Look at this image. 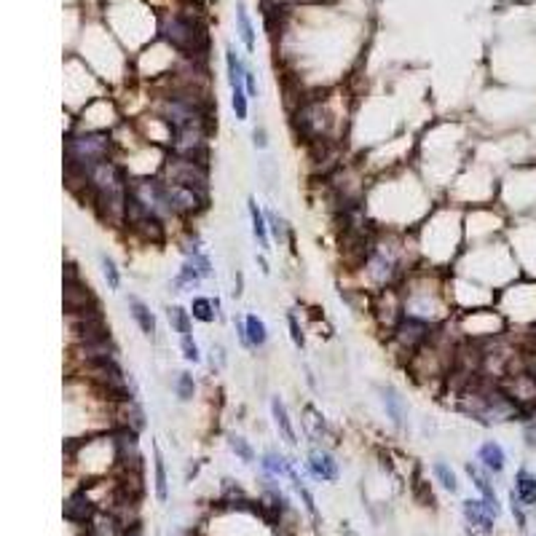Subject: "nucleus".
I'll return each mask as SVG.
<instances>
[{
    "instance_id": "5701e85b",
    "label": "nucleus",
    "mask_w": 536,
    "mask_h": 536,
    "mask_svg": "<svg viewBox=\"0 0 536 536\" xmlns=\"http://www.w3.org/2000/svg\"><path fill=\"white\" fill-rule=\"evenodd\" d=\"M247 335H250V344H252V351H260V349L268 346V328L266 322L260 319L258 314H247Z\"/></svg>"
},
{
    "instance_id": "4468645a",
    "label": "nucleus",
    "mask_w": 536,
    "mask_h": 536,
    "mask_svg": "<svg viewBox=\"0 0 536 536\" xmlns=\"http://www.w3.org/2000/svg\"><path fill=\"white\" fill-rule=\"evenodd\" d=\"M247 212H250V223H252V236H255V242L258 247L266 252V250H271V231H268V220H266V212L258 207V201H255V196H250L247 199Z\"/></svg>"
},
{
    "instance_id": "aec40b11",
    "label": "nucleus",
    "mask_w": 536,
    "mask_h": 536,
    "mask_svg": "<svg viewBox=\"0 0 536 536\" xmlns=\"http://www.w3.org/2000/svg\"><path fill=\"white\" fill-rule=\"evenodd\" d=\"M167 319H169L172 332H177V338L193 335V316H190V309H183V306L174 303V306L167 309Z\"/></svg>"
},
{
    "instance_id": "c85d7f7f",
    "label": "nucleus",
    "mask_w": 536,
    "mask_h": 536,
    "mask_svg": "<svg viewBox=\"0 0 536 536\" xmlns=\"http://www.w3.org/2000/svg\"><path fill=\"white\" fill-rule=\"evenodd\" d=\"M100 266H102V277L105 282H107V287H110V290H118V287H121V271H118L116 260L102 252V255H100Z\"/></svg>"
},
{
    "instance_id": "f704fd0d",
    "label": "nucleus",
    "mask_w": 536,
    "mask_h": 536,
    "mask_svg": "<svg viewBox=\"0 0 536 536\" xmlns=\"http://www.w3.org/2000/svg\"><path fill=\"white\" fill-rule=\"evenodd\" d=\"M252 145H255L258 151H266V148H268V129H266L263 123H258V126L252 129Z\"/></svg>"
},
{
    "instance_id": "2f4dec72",
    "label": "nucleus",
    "mask_w": 536,
    "mask_h": 536,
    "mask_svg": "<svg viewBox=\"0 0 536 536\" xmlns=\"http://www.w3.org/2000/svg\"><path fill=\"white\" fill-rule=\"evenodd\" d=\"M209 354H212V360H209V367H212V373H220V370L225 367V362H228L225 346H223V344H212Z\"/></svg>"
},
{
    "instance_id": "f8f14e48",
    "label": "nucleus",
    "mask_w": 536,
    "mask_h": 536,
    "mask_svg": "<svg viewBox=\"0 0 536 536\" xmlns=\"http://www.w3.org/2000/svg\"><path fill=\"white\" fill-rule=\"evenodd\" d=\"M268 408H271V418H274V427H277L279 437L287 443V445H298V434H295V427H293V418H290V411H287V405L282 402L279 395L268 399Z\"/></svg>"
},
{
    "instance_id": "ddd939ff",
    "label": "nucleus",
    "mask_w": 536,
    "mask_h": 536,
    "mask_svg": "<svg viewBox=\"0 0 536 536\" xmlns=\"http://www.w3.org/2000/svg\"><path fill=\"white\" fill-rule=\"evenodd\" d=\"M477 464L488 469L491 475H502L507 467V453L496 440H485L483 445L477 448Z\"/></svg>"
},
{
    "instance_id": "20e7f679",
    "label": "nucleus",
    "mask_w": 536,
    "mask_h": 536,
    "mask_svg": "<svg viewBox=\"0 0 536 536\" xmlns=\"http://www.w3.org/2000/svg\"><path fill=\"white\" fill-rule=\"evenodd\" d=\"M434 330L437 325L429 322V319H421V316H413V314H405L397 322V328L392 330V341L399 346V351L411 360L415 351L427 346L432 341Z\"/></svg>"
},
{
    "instance_id": "1a4fd4ad",
    "label": "nucleus",
    "mask_w": 536,
    "mask_h": 536,
    "mask_svg": "<svg viewBox=\"0 0 536 536\" xmlns=\"http://www.w3.org/2000/svg\"><path fill=\"white\" fill-rule=\"evenodd\" d=\"M306 467L312 472L316 480H328V483H335L341 477V469H338V461L332 459V453L325 448H312L309 450V461Z\"/></svg>"
},
{
    "instance_id": "473e14b6",
    "label": "nucleus",
    "mask_w": 536,
    "mask_h": 536,
    "mask_svg": "<svg viewBox=\"0 0 536 536\" xmlns=\"http://www.w3.org/2000/svg\"><path fill=\"white\" fill-rule=\"evenodd\" d=\"M233 332H236V341L242 344L247 351H252V344H250V335H247V319L244 316H233Z\"/></svg>"
},
{
    "instance_id": "f03ea898",
    "label": "nucleus",
    "mask_w": 536,
    "mask_h": 536,
    "mask_svg": "<svg viewBox=\"0 0 536 536\" xmlns=\"http://www.w3.org/2000/svg\"><path fill=\"white\" fill-rule=\"evenodd\" d=\"M158 35L161 40H167L172 49L177 52L188 54H199L204 46H207V33L199 22H193L190 17H183V14H169V17L158 19Z\"/></svg>"
},
{
    "instance_id": "bb28decb",
    "label": "nucleus",
    "mask_w": 536,
    "mask_h": 536,
    "mask_svg": "<svg viewBox=\"0 0 536 536\" xmlns=\"http://www.w3.org/2000/svg\"><path fill=\"white\" fill-rule=\"evenodd\" d=\"M432 472H434V477H437V483L443 485L445 491H450V493H456V491H459V480H456V472L450 469L448 461L437 459V461L432 464Z\"/></svg>"
},
{
    "instance_id": "a211bd4d",
    "label": "nucleus",
    "mask_w": 536,
    "mask_h": 536,
    "mask_svg": "<svg viewBox=\"0 0 536 536\" xmlns=\"http://www.w3.org/2000/svg\"><path fill=\"white\" fill-rule=\"evenodd\" d=\"M201 282H204V277L190 266L188 260H183V266L177 268V274L172 277L169 284L174 287V293H190V290H196Z\"/></svg>"
},
{
    "instance_id": "e433bc0d",
    "label": "nucleus",
    "mask_w": 536,
    "mask_h": 536,
    "mask_svg": "<svg viewBox=\"0 0 536 536\" xmlns=\"http://www.w3.org/2000/svg\"><path fill=\"white\" fill-rule=\"evenodd\" d=\"M255 260H258L260 271H263V274H266V277H268V274H271V268H268V263H266V258H263V255H260V258H255Z\"/></svg>"
},
{
    "instance_id": "72a5a7b5",
    "label": "nucleus",
    "mask_w": 536,
    "mask_h": 536,
    "mask_svg": "<svg viewBox=\"0 0 536 536\" xmlns=\"http://www.w3.org/2000/svg\"><path fill=\"white\" fill-rule=\"evenodd\" d=\"M287 325H290V338H293L295 346H298V349L306 346V338H303V328L298 325V316H295L293 312L287 314Z\"/></svg>"
},
{
    "instance_id": "cd10ccee",
    "label": "nucleus",
    "mask_w": 536,
    "mask_h": 536,
    "mask_svg": "<svg viewBox=\"0 0 536 536\" xmlns=\"http://www.w3.org/2000/svg\"><path fill=\"white\" fill-rule=\"evenodd\" d=\"M266 220H268V231H271V236L277 239L279 244H284L287 239H290V223L282 217V215H277V212H266Z\"/></svg>"
},
{
    "instance_id": "423d86ee",
    "label": "nucleus",
    "mask_w": 536,
    "mask_h": 536,
    "mask_svg": "<svg viewBox=\"0 0 536 536\" xmlns=\"http://www.w3.org/2000/svg\"><path fill=\"white\" fill-rule=\"evenodd\" d=\"M378 397L386 415H389V421H392L397 429H405V424H408V402H405V397L399 395L392 383H381Z\"/></svg>"
},
{
    "instance_id": "393cba45",
    "label": "nucleus",
    "mask_w": 536,
    "mask_h": 536,
    "mask_svg": "<svg viewBox=\"0 0 536 536\" xmlns=\"http://www.w3.org/2000/svg\"><path fill=\"white\" fill-rule=\"evenodd\" d=\"M228 448H231V453H233L242 464H252V461H255V448L250 445V440L242 437V434L236 432L228 434Z\"/></svg>"
},
{
    "instance_id": "9b49d317",
    "label": "nucleus",
    "mask_w": 536,
    "mask_h": 536,
    "mask_svg": "<svg viewBox=\"0 0 536 536\" xmlns=\"http://www.w3.org/2000/svg\"><path fill=\"white\" fill-rule=\"evenodd\" d=\"M126 306H129V316L135 319V325L139 328V332L145 335V338H156V314L151 312V306L145 303V300H139L137 295H129L126 298Z\"/></svg>"
},
{
    "instance_id": "dca6fc26",
    "label": "nucleus",
    "mask_w": 536,
    "mask_h": 536,
    "mask_svg": "<svg viewBox=\"0 0 536 536\" xmlns=\"http://www.w3.org/2000/svg\"><path fill=\"white\" fill-rule=\"evenodd\" d=\"M190 316L201 325H212L215 319H223L220 314V300L217 298H207V295H196L190 300Z\"/></svg>"
},
{
    "instance_id": "0eeeda50",
    "label": "nucleus",
    "mask_w": 536,
    "mask_h": 536,
    "mask_svg": "<svg viewBox=\"0 0 536 536\" xmlns=\"http://www.w3.org/2000/svg\"><path fill=\"white\" fill-rule=\"evenodd\" d=\"M97 515V504L89 499L86 488H78L75 493H70L65 502V520L75 523V526H89Z\"/></svg>"
},
{
    "instance_id": "39448f33",
    "label": "nucleus",
    "mask_w": 536,
    "mask_h": 536,
    "mask_svg": "<svg viewBox=\"0 0 536 536\" xmlns=\"http://www.w3.org/2000/svg\"><path fill=\"white\" fill-rule=\"evenodd\" d=\"M164 183H167V180H164ZM167 190H169V201H172L177 220L196 217V215H201L209 204V193H204V190L188 188V185H177V183H167Z\"/></svg>"
},
{
    "instance_id": "f3484780",
    "label": "nucleus",
    "mask_w": 536,
    "mask_h": 536,
    "mask_svg": "<svg viewBox=\"0 0 536 536\" xmlns=\"http://www.w3.org/2000/svg\"><path fill=\"white\" fill-rule=\"evenodd\" d=\"M518 499L523 502V507H536V475L531 469L520 467L518 475H515V488Z\"/></svg>"
},
{
    "instance_id": "2eb2a0df",
    "label": "nucleus",
    "mask_w": 536,
    "mask_h": 536,
    "mask_svg": "<svg viewBox=\"0 0 536 536\" xmlns=\"http://www.w3.org/2000/svg\"><path fill=\"white\" fill-rule=\"evenodd\" d=\"M461 512H464V518H467L469 526H477L480 531L485 534H491L493 531V515H491V510L485 507L483 499H467V502L461 504Z\"/></svg>"
},
{
    "instance_id": "c756f323",
    "label": "nucleus",
    "mask_w": 536,
    "mask_h": 536,
    "mask_svg": "<svg viewBox=\"0 0 536 536\" xmlns=\"http://www.w3.org/2000/svg\"><path fill=\"white\" fill-rule=\"evenodd\" d=\"M250 94H247V89L239 86V89H231V107H233V116H236V121H247V113H250Z\"/></svg>"
},
{
    "instance_id": "6ab92c4d",
    "label": "nucleus",
    "mask_w": 536,
    "mask_h": 536,
    "mask_svg": "<svg viewBox=\"0 0 536 536\" xmlns=\"http://www.w3.org/2000/svg\"><path fill=\"white\" fill-rule=\"evenodd\" d=\"M287 467H290V459L287 456H282L279 450H266L263 456H260V469H263V475H268V477H287Z\"/></svg>"
},
{
    "instance_id": "7c9ffc66",
    "label": "nucleus",
    "mask_w": 536,
    "mask_h": 536,
    "mask_svg": "<svg viewBox=\"0 0 536 536\" xmlns=\"http://www.w3.org/2000/svg\"><path fill=\"white\" fill-rule=\"evenodd\" d=\"M180 354L193 365L201 362V349H199V344H196L193 335H183V338H180Z\"/></svg>"
},
{
    "instance_id": "412c9836",
    "label": "nucleus",
    "mask_w": 536,
    "mask_h": 536,
    "mask_svg": "<svg viewBox=\"0 0 536 536\" xmlns=\"http://www.w3.org/2000/svg\"><path fill=\"white\" fill-rule=\"evenodd\" d=\"M236 30H239V38H242L244 49L252 54L255 52V27H252V19L247 14V8H244V3L239 0L236 3Z\"/></svg>"
},
{
    "instance_id": "f257e3e1",
    "label": "nucleus",
    "mask_w": 536,
    "mask_h": 536,
    "mask_svg": "<svg viewBox=\"0 0 536 536\" xmlns=\"http://www.w3.org/2000/svg\"><path fill=\"white\" fill-rule=\"evenodd\" d=\"M118 156V142L113 132L70 129L65 137V169L86 172L91 167Z\"/></svg>"
},
{
    "instance_id": "7ed1b4c3",
    "label": "nucleus",
    "mask_w": 536,
    "mask_h": 536,
    "mask_svg": "<svg viewBox=\"0 0 536 536\" xmlns=\"http://www.w3.org/2000/svg\"><path fill=\"white\" fill-rule=\"evenodd\" d=\"M158 177H164L167 183H177V185H188V188L209 193V164L207 161H199V158L167 153Z\"/></svg>"
},
{
    "instance_id": "b1692460",
    "label": "nucleus",
    "mask_w": 536,
    "mask_h": 536,
    "mask_svg": "<svg viewBox=\"0 0 536 536\" xmlns=\"http://www.w3.org/2000/svg\"><path fill=\"white\" fill-rule=\"evenodd\" d=\"M225 70H228V84L231 89H239L244 86V62L239 59V54L233 52V46H225Z\"/></svg>"
},
{
    "instance_id": "6e6552de",
    "label": "nucleus",
    "mask_w": 536,
    "mask_h": 536,
    "mask_svg": "<svg viewBox=\"0 0 536 536\" xmlns=\"http://www.w3.org/2000/svg\"><path fill=\"white\" fill-rule=\"evenodd\" d=\"M113 418H118V427H129V429H135V432H142V429L148 427V413H145V408L139 405V397H129L116 402Z\"/></svg>"
},
{
    "instance_id": "4be33fe9",
    "label": "nucleus",
    "mask_w": 536,
    "mask_h": 536,
    "mask_svg": "<svg viewBox=\"0 0 536 536\" xmlns=\"http://www.w3.org/2000/svg\"><path fill=\"white\" fill-rule=\"evenodd\" d=\"M153 488H156V499L161 504L169 499V483H167V467H164V456L158 445L153 448Z\"/></svg>"
},
{
    "instance_id": "9d476101",
    "label": "nucleus",
    "mask_w": 536,
    "mask_h": 536,
    "mask_svg": "<svg viewBox=\"0 0 536 536\" xmlns=\"http://www.w3.org/2000/svg\"><path fill=\"white\" fill-rule=\"evenodd\" d=\"M467 475L472 477V483L477 485V491L483 493V502L485 507L491 510V515L493 518H499V512H502V504H499V496H496V491H493V485H491V472L488 469H483L480 464H467Z\"/></svg>"
},
{
    "instance_id": "a878e982",
    "label": "nucleus",
    "mask_w": 536,
    "mask_h": 536,
    "mask_svg": "<svg viewBox=\"0 0 536 536\" xmlns=\"http://www.w3.org/2000/svg\"><path fill=\"white\" fill-rule=\"evenodd\" d=\"M174 397L180 399V402H190V399L196 397V378H193V373L180 370L174 376Z\"/></svg>"
},
{
    "instance_id": "c9c22d12",
    "label": "nucleus",
    "mask_w": 536,
    "mask_h": 536,
    "mask_svg": "<svg viewBox=\"0 0 536 536\" xmlns=\"http://www.w3.org/2000/svg\"><path fill=\"white\" fill-rule=\"evenodd\" d=\"M244 89H247V94H250V100H258V81H255V72L247 68L244 72Z\"/></svg>"
}]
</instances>
